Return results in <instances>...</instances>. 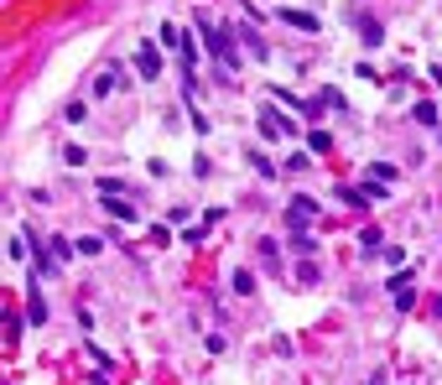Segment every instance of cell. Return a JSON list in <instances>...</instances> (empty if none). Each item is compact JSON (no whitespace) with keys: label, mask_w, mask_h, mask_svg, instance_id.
I'll return each instance as SVG.
<instances>
[{"label":"cell","mask_w":442,"mask_h":385,"mask_svg":"<svg viewBox=\"0 0 442 385\" xmlns=\"http://www.w3.org/2000/svg\"><path fill=\"white\" fill-rule=\"evenodd\" d=\"M411 276H417L411 265H400V271H391V276H385V291H391V297H400V291H411Z\"/></svg>","instance_id":"cell-9"},{"label":"cell","mask_w":442,"mask_h":385,"mask_svg":"<svg viewBox=\"0 0 442 385\" xmlns=\"http://www.w3.org/2000/svg\"><path fill=\"white\" fill-rule=\"evenodd\" d=\"M365 177H370V182H385V188H391V182H396V167H391V162H370Z\"/></svg>","instance_id":"cell-13"},{"label":"cell","mask_w":442,"mask_h":385,"mask_svg":"<svg viewBox=\"0 0 442 385\" xmlns=\"http://www.w3.org/2000/svg\"><path fill=\"white\" fill-rule=\"evenodd\" d=\"M250 291H255V276H250V271H234V297H250Z\"/></svg>","instance_id":"cell-21"},{"label":"cell","mask_w":442,"mask_h":385,"mask_svg":"<svg viewBox=\"0 0 442 385\" xmlns=\"http://www.w3.org/2000/svg\"><path fill=\"white\" fill-rule=\"evenodd\" d=\"M182 240H187V245H203V240H208V224H193V229H187Z\"/></svg>","instance_id":"cell-25"},{"label":"cell","mask_w":442,"mask_h":385,"mask_svg":"<svg viewBox=\"0 0 442 385\" xmlns=\"http://www.w3.org/2000/svg\"><path fill=\"white\" fill-rule=\"evenodd\" d=\"M136 73L151 84V78H162V42H136Z\"/></svg>","instance_id":"cell-3"},{"label":"cell","mask_w":442,"mask_h":385,"mask_svg":"<svg viewBox=\"0 0 442 385\" xmlns=\"http://www.w3.org/2000/svg\"><path fill=\"white\" fill-rule=\"evenodd\" d=\"M234 37H239V42H245L250 52H255V58H265V42H260L255 32H250V26H234Z\"/></svg>","instance_id":"cell-16"},{"label":"cell","mask_w":442,"mask_h":385,"mask_svg":"<svg viewBox=\"0 0 442 385\" xmlns=\"http://www.w3.org/2000/svg\"><path fill=\"white\" fill-rule=\"evenodd\" d=\"M104 214L120 219V224H136V203H130V198H120V193H104Z\"/></svg>","instance_id":"cell-7"},{"label":"cell","mask_w":442,"mask_h":385,"mask_svg":"<svg viewBox=\"0 0 442 385\" xmlns=\"http://www.w3.org/2000/svg\"><path fill=\"white\" fill-rule=\"evenodd\" d=\"M297 282H302V286L317 282V265H312V260H297Z\"/></svg>","instance_id":"cell-23"},{"label":"cell","mask_w":442,"mask_h":385,"mask_svg":"<svg viewBox=\"0 0 442 385\" xmlns=\"http://www.w3.org/2000/svg\"><path fill=\"white\" fill-rule=\"evenodd\" d=\"M432 317H442V291H437V297H432Z\"/></svg>","instance_id":"cell-27"},{"label":"cell","mask_w":442,"mask_h":385,"mask_svg":"<svg viewBox=\"0 0 442 385\" xmlns=\"http://www.w3.org/2000/svg\"><path fill=\"white\" fill-rule=\"evenodd\" d=\"M317 99H323V104H328V110H349V99H343V94H339V89H317Z\"/></svg>","instance_id":"cell-19"},{"label":"cell","mask_w":442,"mask_h":385,"mask_svg":"<svg viewBox=\"0 0 442 385\" xmlns=\"http://www.w3.org/2000/svg\"><path fill=\"white\" fill-rule=\"evenodd\" d=\"M411 120H417V125H427V130H432V125L442 120V104H432V99H417V104H411Z\"/></svg>","instance_id":"cell-8"},{"label":"cell","mask_w":442,"mask_h":385,"mask_svg":"<svg viewBox=\"0 0 442 385\" xmlns=\"http://www.w3.org/2000/svg\"><path fill=\"white\" fill-rule=\"evenodd\" d=\"M182 32H187V26H172V21H167V26H162V32H156V42H162V47H172V52H177V47H182Z\"/></svg>","instance_id":"cell-12"},{"label":"cell","mask_w":442,"mask_h":385,"mask_svg":"<svg viewBox=\"0 0 442 385\" xmlns=\"http://www.w3.org/2000/svg\"><path fill=\"white\" fill-rule=\"evenodd\" d=\"M359 37H365V47H380L385 42V32H380V21H374V16L359 21Z\"/></svg>","instance_id":"cell-10"},{"label":"cell","mask_w":442,"mask_h":385,"mask_svg":"<svg viewBox=\"0 0 442 385\" xmlns=\"http://www.w3.org/2000/svg\"><path fill=\"white\" fill-rule=\"evenodd\" d=\"M255 125H260L265 141H291V136H297V125H291L281 110H271V104H260V110H255Z\"/></svg>","instance_id":"cell-2"},{"label":"cell","mask_w":442,"mask_h":385,"mask_svg":"<svg viewBox=\"0 0 442 385\" xmlns=\"http://www.w3.org/2000/svg\"><path fill=\"white\" fill-rule=\"evenodd\" d=\"M307 151H333V136H328V130H307Z\"/></svg>","instance_id":"cell-15"},{"label":"cell","mask_w":442,"mask_h":385,"mask_svg":"<svg viewBox=\"0 0 442 385\" xmlns=\"http://www.w3.org/2000/svg\"><path fill=\"white\" fill-rule=\"evenodd\" d=\"M250 167H255L260 177H276V162H271V156H265V151H250Z\"/></svg>","instance_id":"cell-18"},{"label":"cell","mask_w":442,"mask_h":385,"mask_svg":"<svg viewBox=\"0 0 442 385\" xmlns=\"http://www.w3.org/2000/svg\"><path fill=\"white\" fill-rule=\"evenodd\" d=\"M312 219H317V203H312V198H291V208H286V224H291V229H307Z\"/></svg>","instance_id":"cell-6"},{"label":"cell","mask_w":442,"mask_h":385,"mask_svg":"<svg viewBox=\"0 0 442 385\" xmlns=\"http://www.w3.org/2000/svg\"><path fill=\"white\" fill-rule=\"evenodd\" d=\"M115 84H120V73H99V84H94V94H110Z\"/></svg>","instance_id":"cell-26"},{"label":"cell","mask_w":442,"mask_h":385,"mask_svg":"<svg viewBox=\"0 0 442 385\" xmlns=\"http://www.w3.org/2000/svg\"><path fill=\"white\" fill-rule=\"evenodd\" d=\"M63 162H68V167H89V151H84V146H63Z\"/></svg>","instance_id":"cell-20"},{"label":"cell","mask_w":442,"mask_h":385,"mask_svg":"<svg viewBox=\"0 0 442 385\" xmlns=\"http://www.w3.org/2000/svg\"><path fill=\"white\" fill-rule=\"evenodd\" d=\"M198 37H203L208 58L219 63V68H229V73H239V68H245V58H239V47H234V26H213V21H198Z\"/></svg>","instance_id":"cell-1"},{"label":"cell","mask_w":442,"mask_h":385,"mask_svg":"<svg viewBox=\"0 0 442 385\" xmlns=\"http://www.w3.org/2000/svg\"><path fill=\"white\" fill-rule=\"evenodd\" d=\"M6 255L11 260H26V240H21V234H11V240H6Z\"/></svg>","instance_id":"cell-24"},{"label":"cell","mask_w":442,"mask_h":385,"mask_svg":"<svg viewBox=\"0 0 442 385\" xmlns=\"http://www.w3.org/2000/svg\"><path fill=\"white\" fill-rule=\"evenodd\" d=\"M339 203L343 208H370V193L365 188H339Z\"/></svg>","instance_id":"cell-11"},{"label":"cell","mask_w":442,"mask_h":385,"mask_svg":"<svg viewBox=\"0 0 442 385\" xmlns=\"http://www.w3.org/2000/svg\"><path fill=\"white\" fill-rule=\"evenodd\" d=\"M52 255H58V260H73V255H78V245H73V240H63V234H52Z\"/></svg>","instance_id":"cell-17"},{"label":"cell","mask_w":442,"mask_h":385,"mask_svg":"<svg viewBox=\"0 0 442 385\" xmlns=\"http://www.w3.org/2000/svg\"><path fill=\"white\" fill-rule=\"evenodd\" d=\"M291 250H297V260H302V255H312V250H317V240L307 229H291Z\"/></svg>","instance_id":"cell-14"},{"label":"cell","mask_w":442,"mask_h":385,"mask_svg":"<svg viewBox=\"0 0 442 385\" xmlns=\"http://www.w3.org/2000/svg\"><path fill=\"white\" fill-rule=\"evenodd\" d=\"M276 21H286V26H297V32H323V21L312 16V11H297V6H276Z\"/></svg>","instance_id":"cell-5"},{"label":"cell","mask_w":442,"mask_h":385,"mask_svg":"<svg viewBox=\"0 0 442 385\" xmlns=\"http://www.w3.org/2000/svg\"><path fill=\"white\" fill-rule=\"evenodd\" d=\"M99 250H104L99 234H84V240H78V255H99Z\"/></svg>","instance_id":"cell-22"},{"label":"cell","mask_w":442,"mask_h":385,"mask_svg":"<svg viewBox=\"0 0 442 385\" xmlns=\"http://www.w3.org/2000/svg\"><path fill=\"white\" fill-rule=\"evenodd\" d=\"M26 323H47V297H42V276H26Z\"/></svg>","instance_id":"cell-4"}]
</instances>
